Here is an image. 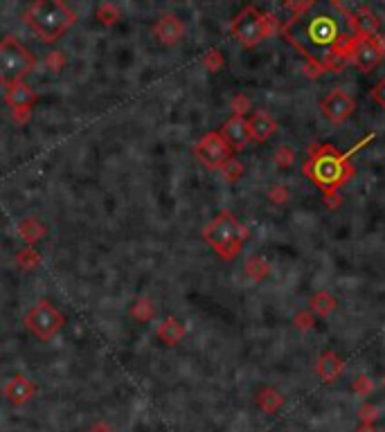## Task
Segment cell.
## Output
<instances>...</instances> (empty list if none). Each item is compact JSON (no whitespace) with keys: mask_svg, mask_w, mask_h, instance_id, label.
<instances>
[{"mask_svg":"<svg viewBox=\"0 0 385 432\" xmlns=\"http://www.w3.org/2000/svg\"><path fill=\"white\" fill-rule=\"evenodd\" d=\"M86 432H117L111 424H106V421H97V424H93Z\"/></svg>","mask_w":385,"mask_h":432,"instance_id":"8d00e7d4","label":"cell"},{"mask_svg":"<svg viewBox=\"0 0 385 432\" xmlns=\"http://www.w3.org/2000/svg\"><path fill=\"white\" fill-rule=\"evenodd\" d=\"M63 63H66V57H63L61 50H55V52L48 54V68H50V70L59 72V70L63 68Z\"/></svg>","mask_w":385,"mask_h":432,"instance_id":"e575fe53","label":"cell"},{"mask_svg":"<svg viewBox=\"0 0 385 432\" xmlns=\"http://www.w3.org/2000/svg\"><path fill=\"white\" fill-rule=\"evenodd\" d=\"M77 14L63 0H34L23 9V23L43 43H55L74 25Z\"/></svg>","mask_w":385,"mask_h":432,"instance_id":"3957f363","label":"cell"},{"mask_svg":"<svg viewBox=\"0 0 385 432\" xmlns=\"http://www.w3.org/2000/svg\"><path fill=\"white\" fill-rule=\"evenodd\" d=\"M302 72H304V77L316 79V77H323L327 70H325V66H323V63H320L318 59H304Z\"/></svg>","mask_w":385,"mask_h":432,"instance_id":"f1b7e54d","label":"cell"},{"mask_svg":"<svg viewBox=\"0 0 385 432\" xmlns=\"http://www.w3.org/2000/svg\"><path fill=\"white\" fill-rule=\"evenodd\" d=\"M372 97H374V102H377L381 108H385V77L377 81V86L372 88Z\"/></svg>","mask_w":385,"mask_h":432,"instance_id":"d590c367","label":"cell"},{"mask_svg":"<svg viewBox=\"0 0 385 432\" xmlns=\"http://www.w3.org/2000/svg\"><path fill=\"white\" fill-rule=\"evenodd\" d=\"M269 198L275 205H284V203H288V198H291V191H288L286 185H275L269 189Z\"/></svg>","mask_w":385,"mask_h":432,"instance_id":"f546056e","label":"cell"},{"mask_svg":"<svg viewBox=\"0 0 385 432\" xmlns=\"http://www.w3.org/2000/svg\"><path fill=\"white\" fill-rule=\"evenodd\" d=\"M223 63H226V57H223V52L212 48L205 52V57H203V66H205L210 72H219L223 68Z\"/></svg>","mask_w":385,"mask_h":432,"instance_id":"4316f807","label":"cell"},{"mask_svg":"<svg viewBox=\"0 0 385 432\" xmlns=\"http://www.w3.org/2000/svg\"><path fill=\"white\" fill-rule=\"evenodd\" d=\"M257 405H259L266 414H275L277 410L284 405V396L280 394V390H275V387H264V390L257 394Z\"/></svg>","mask_w":385,"mask_h":432,"instance_id":"ffe728a7","label":"cell"},{"mask_svg":"<svg viewBox=\"0 0 385 432\" xmlns=\"http://www.w3.org/2000/svg\"><path fill=\"white\" fill-rule=\"evenodd\" d=\"M0 392L12 405H25L39 394V385L29 381L25 374H14L12 378H7Z\"/></svg>","mask_w":385,"mask_h":432,"instance_id":"7c38bea8","label":"cell"},{"mask_svg":"<svg viewBox=\"0 0 385 432\" xmlns=\"http://www.w3.org/2000/svg\"><path fill=\"white\" fill-rule=\"evenodd\" d=\"M185 333H187L185 324L180 322L178 318H174V316L165 318L163 322L158 324V329H156V336L163 340L167 347H174V344H178L180 340L185 338Z\"/></svg>","mask_w":385,"mask_h":432,"instance_id":"ac0fdd59","label":"cell"},{"mask_svg":"<svg viewBox=\"0 0 385 432\" xmlns=\"http://www.w3.org/2000/svg\"><path fill=\"white\" fill-rule=\"evenodd\" d=\"M248 234H250L248 228L234 219V214L230 210H223L203 228V241L221 259L232 262L234 257H239Z\"/></svg>","mask_w":385,"mask_h":432,"instance_id":"277c9868","label":"cell"},{"mask_svg":"<svg viewBox=\"0 0 385 432\" xmlns=\"http://www.w3.org/2000/svg\"><path fill=\"white\" fill-rule=\"evenodd\" d=\"M383 54H385V36L374 34L372 39H365L358 43L349 63H354L360 72H372L381 63Z\"/></svg>","mask_w":385,"mask_h":432,"instance_id":"9c48e42d","label":"cell"},{"mask_svg":"<svg viewBox=\"0 0 385 432\" xmlns=\"http://www.w3.org/2000/svg\"><path fill=\"white\" fill-rule=\"evenodd\" d=\"M230 106H232V113H234V115H237V117H243L245 113L250 111V100H248V97H245V95H234Z\"/></svg>","mask_w":385,"mask_h":432,"instance_id":"4dcf8cb0","label":"cell"},{"mask_svg":"<svg viewBox=\"0 0 385 432\" xmlns=\"http://www.w3.org/2000/svg\"><path fill=\"white\" fill-rule=\"evenodd\" d=\"M194 156L198 158L203 167H208L212 171H219L230 158H234L232 149L228 147L226 140L221 137L219 131H210L203 135L194 144Z\"/></svg>","mask_w":385,"mask_h":432,"instance_id":"ba28073f","label":"cell"},{"mask_svg":"<svg viewBox=\"0 0 385 432\" xmlns=\"http://www.w3.org/2000/svg\"><path fill=\"white\" fill-rule=\"evenodd\" d=\"M248 131H250V140H255V142H266L277 131V122L269 113L255 111L248 120Z\"/></svg>","mask_w":385,"mask_h":432,"instance_id":"2e32d148","label":"cell"},{"mask_svg":"<svg viewBox=\"0 0 385 432\" xmlns=\"http://www.w3.org/2000/svg\"><path fill=\"white\" fill-rule=\"evenodd\" d=\"M97 18L102 25H115L120 20V7L113 3H102L97 5Z\"/></svg>","mask_w":385,"mask_h":432,"instance_id":"484cf974","label":"cell"},{"mask_svg":"<svg viewBox=\"0 0 385 432\" xmlns=\"http://www.w3.org/2000/svg\"><path fill=\"white\" fill-rule=\"evenodd\" d=\"M383 385H385V376H383Z\"/></svg>","mask_w":385,"mask_h":432,"instance_id":"f35d334b","label":"cell"},{"mask_svg":"<svg viewBox=\"0 0 385 432\" xmlns=\"http://www.w3.org/2000/svg\"><path fill=\"white\" fill-rule=\"evenodd\" d=\"M342 360H340V356L336 351H323L320 353V358L316 363V372L318 376L323 378V383H334L336 378L342 374Z\"/></svg>","mask_w":385,"mask_h":432,"instance_id":"e0dca14e","label":"cell"},{"mask_svg":"<svg viewBox=\"0 0 385 432\" xmlns=\"http://www.w3.org/2000/svg\"><path fill=\"white\" fill-rule=\"evenodd\" d=\"M151 34L160 46L174 48L185 36V23H183V18L176 16L174 12H165V14H160L158 20L154 23Z\"/></svg>","mask_w":385,"mask_h":432,"instance_id":"8fae6325","label":"cell"},{"mask_svg":"<svg viewBox=\"0 0 385 432\" xmlns=\"http://www.w3.org/2000/svg\"><path fill=\"white\" fill-rule=\"evenodd\" d=\"M275 162H277V167H282V169L293 167L295 165V151L291 147H280L275 151Z\"/></svg>","mask_w":385,"mask_h":432,"instance_id":"83f0119b","label":"cell"},{"mask_svg":"<svg viewBox=\"0 0 385 432\" xmlns=\"http://www.w3.org/2000/svg\"><path fill=\"white\" fill-rule=\"evenodd\" d=\"M309 12L297 18H286V23L280 27L282 36L288 43H293L304 59L320 61L327 52H331V48L336 46V41L342 34L356 36L354 12H349L347 5L334 0V3H329V9H320L316 16Z\"/></svg>","mask_w":385,"mask_h":432,"instance_id":"6da1fadb","label":"cell"},{"mask_svg":"<svg viewBox=\"0 0 385 432\" xmlns=\"http://www.w3.org/2000/svg\"><path fill=\"white\" fill-rule=\"evenodd\" d=\"M379 27H381V20L367 5H360L354 12V32L358 41H365L372 39L374 34H379Z\"/></svg>","mask_w":385,"mask_h":432,"instance_id":"9a60e30c","label":"cell"},{"mask_svg":"<svg viewBox=\"0 0 385 432\" xmlns=\"http://www.w3.org/2000/svg\"><path fill=\"white\" fill-rule=\"evenodd\" d=\"M18 234L27 245H32V243L41 241L43 236L48 234V228L36 219V216H25V219L18 223Z\"/></svg>","mask_w":385,"mask_h":432,"instance_id":"d6986e66","label":"cell"},{"mask_svg":"<svg viewBox=\"0 0 385 432\" xmlns=\"http://www.w3.org/2000/svg\"><path fill=\"white\" fill-rule=\"evenodd\" d=\"M356 432H377V428H374L372 424H363Z\"/></svg>","mask_w":385,"mask_h":432,"instance_id":"74e56055","label":"cell"},{"mask_svg":"<svg viewBox=\"0 0 385 432\" xmlns=\"http://www.w3.org/2000/svg\"><path fill=\"white\" fill-rule=\"evenodd\" d=\"M354 108H356L354 97L347 95L342 88H334L323 97V102H320V111H323V115L334 124L345 122L347 117L354 113Z\"/></svg>","mask_w":385,"mask_h":432,"instance_id":"30bf717a","label":"cell"},{"mask_svg":"<svg viewBox=\"0 0 385 432\" xmlns=\"http://www.w3.org/2000/svg\"><path fill=\"white\" fill-rule=\"evenodd\" d=\"M293 322H295V327L299 331H309V329L313 327V313L311 311H299Z\"/></svg>","mask_w":385,"mask_h":432,"instance_id":"1f68e13d","label":"cell"},{"mask_svg":"<svg viewBox=\"0 0 385 432\" xmlns=\"http://www.w3.org/2000/svg\"><path fill=\"white\" fill-rule=\"evenodd\" d=\"M230 34L237 39L243 48H255L266 39L264 29V12H259L255 5H245L241 12L232 18Z\"/></svg>","mask_w":385,"mask_h":432,"instance_id":"52a82bcc","label":"cell"},{"mask_svg":"<svg viewBox=\"0 0 385 432\" xmlns=\"http://www.w3.org/2000/svg\"><path fill=\"white\" fill-rule=\"evenodd\" d=\"M374 390V383L370 381L367 376H358L354 381V392L360 394V396H370V392Z\"/></svg>","mask_w":385,"mask_h":432,"instance_id":"836d02e7","label":"cell"},{"mask_svg":"<svg viewBox=\"0 0 385 432\" xmlns=\"http://www.w3.org/2000/svg\"><path fill=\"white\" fill-rule=\"evenodd\" d=\"M16 264L23 268L25 273H29V270H34L41 264V255L34 250V248H25V250H20L16 255Z\"/></svg>","mask_w":385,"mask_h":432,"instance_id":"d4e9b609","label":"cell"},{"mask_svg":"<svg viewBox=\"0 0 385 432\" xmlns=\"http://www.w3.org/2000/svg\"><path fill=\"white\" fill-rule=\"evenodd\" d=\"M336 297L329 293V290H320V293H316L311 297V313H316V316L320 318H327L329 313L336 311Z\"/></svg>","mask_w":385,"mask_h":432,"instance_id":"44dd1931","label":"cell"},{"mask_svg":"<svg viewBox=\"0 0 385 432\" xmlns=\"http://www.w3.org/2000/svg\"><path fill=\"white\" fill-rule=\"evenodd\" d=\"M221 137L226 140L228 147L232 149V154H239L250 142V131H248V120L245 117H237L232 115L230 120L223 122L221 126Z\"/></svg>","mask_w":385,"mask_h":432,"instance_id":"4fadbf2b","label":"cell"},{"mask_svg":"<svg viewBox=\"0 0 385 432\" xmlns=\"http://www.w3.org/2000/svg\"><path fill=\"white\" fill-rule=\"evenodd\" d=\"M269 273H271V266L264 257H252L245 262V275H248L252 282H262V279L269 277Z\"/></svg>","mask_w":385,"mask_h":432,"instance_id":"7402d4cb","label":"cell"},{"mask_svg":"<svg viewBox=\"0 0 385 432\" xmlns=\"http://www.w3.org/2000/svg\"><path fill=\"white\" fill-rule=\"evenodd\" d=\"M358 417H360L363 424H372V421L379 417V410L374 403H363L360 410H358Z\"/></svg>","mask_w":385,"mask_h":432,"instance_id":"d6a6232c","label":"cell"},{"mask_svg":"<svg viewBox=\"0 0 385 432\" xmlns=\"http://www.w3.org/2000/svg\"><path fill=\"white\" fill-rule=\"evenodd\" d=\"M374 140V133H370L367 137H363L360 142L347 151V154H338V149L334 144H311V158L309 162H304V174L311 178L313 185H318L325 191V196L329 194H338V189L345 185L347 180H351L354 176V167H351V156L356 151Z\"/></svg>","mask_w":385,"mask_h":432,"instance_id":"7a4b0ae2","label":"cell"},{"mask_svg":"<svg viewBox=\"0 0 385 432\" xmlns=\"http://www.w3.org/2000/svg\"><path fill=\"white\" fill-rule=\"evenodd\" d=\"M5 102L12 108V113H32V106L39 102V95L32 86L23 81L5 90Z\"/></svg>","mask_w":385,"mask_h":432,"instance_id":"5bb4252c","label":"cell"},{"mask_svg":"<svg viewBox=\"0 0 385 432\" xmlns=\"http://www.w3.org/2000/svg\"><path fill=\"white\" fill-rule=\"evenodd\" d=\"M131 316L137 320V322H149L154 316H156V306L154 302L149 297H140L135 302V304L131 306Z\"/></svg>","mask_w":385,"mask_h":432,"instance_id":"603a6c76","label":"cell"},{"mask_svg":"<svg viewBox=\"0 0 385 432\" xmlns=\"http://www.w3.org/2000/svg\"><path fill=\"white\" fill-rule=\"evenodd\" d=\"M219 171H221V176H223V180H226V182H237V180H241V176L245 174L243 162H239L237 158H230Z\"/></svg>","mask_w":385,"mask_h":432,"instance_id":"cb8c5ba5","label":"cell"},{"mask_svg":"<svg viewBox=\"0 0 385 432\" xmlns=\"http://www.w3.org/2000/svg\"><path fill=\"white\" fill-rule=\"evenodd\" d=\"M39 66L36 57L32 54L16 36L0 39V83L5 88H12L16 83H23L29 72Z\"/></svg>","mask_w":385,"mask_h":432,"instance_id":"5b68a950","label":"cell"},{"mask_svg":"<svg viewBox=\"0 0 385 432\" xmlns=\"http://www.w3.org/2000/svg\"><path fill=\"white\" fill-rule=\"evenodd\" d=\"M23 324H25V329L32 333V336H36L39 340L48 342V340L55 338L63 327H66V316H63V313L59 311V306L52 299L41 297L25 313Z\"/></svg>","mask_w":385,"mask_h":432,"instance_id":"8992f818","label":"cell"}]
</instances>
